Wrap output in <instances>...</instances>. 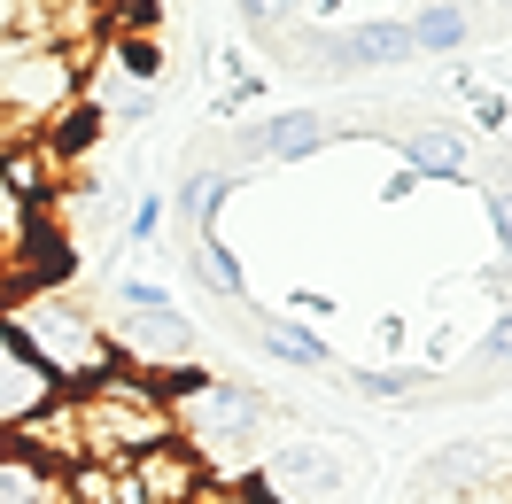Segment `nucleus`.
Listing matches in <instances>:
<instances>
[{
  "instance_id": "9b49d317",
  "label": "nucleus",
  "mask_w": 512,
  "mask_h": 504,
  "mask_svg": "<svg viewBox=\"0 0 512 504\" xmlns=\"http://www.w3.org/2000/svg\"><path fill=\"white\" fill-rule=\"evenodd\" d=\"M256 349H264V357H280V365H303V373H334L326 334L295 326V318H256Z\"/></svg>"
},
{
  "instance_id": "aec40b11",
  "label": "nucleus",
  "mask_w": 512,
  "mask_h": 504,
  "mask_svg": "<svg viewBox=\"0 0 512 504\" xmlns=\"http://www.w3.org/2000/svg\"><path fill=\"white\" fill-rule=\"evenodd\" d=\"M156 225H163V202H156V194H148V202L132 210V241H156Z\"/></svg>"
},
{
  "instance_id": "4468645a",
  "label": "nucleus",
  "mask_w": 512,
  "mask_h": 504,
  "mask_svg": "<svg viewBox=\"0 0 512 504\" xmlns=\"http://www.w3.org/2000/svg\"><path fill=\"white\" fill-rule=\"evenodd\" d=\"M0 504H63V473L32 466L16 450H0Z\"/></svg>"
},
{
  "instance_id": "5701e85b",
  "label": "nucleus",
  "mask_w": 512,
  "mask_h": 504,
  "mask_svg": "<svg viewBox=\"0 0 512 504\" xmlns=\"http://www.w3.org/2000/svg\"><path fill=\"white\" fill-rule=\"evenodd\" d=\"M505 8H512V0H505Z\"/></svg>"
},
{
  "instance_id": "9d476101",
  "label": "nucleus",
  "mask_w": 512,
  "mask_h": 504,
  "mask_svg": "<svg viewBox=\"0 0 512 504\" xmlns=\"http://www.w3.org/2000/svg\"><path fill=\"white\" fill-rule=\"evenodd\" d=\"M404 32H412L419 55H458V47L474 39V8H466V0H427V8L404 16Z\"/></svg>"
},
{
  "instance_id": "a211bd4d",
  "label": "nucleus",
  "mask_w": 512,
  "mask_h": 504,
  "mask_svg": "<svg viewBox=\"0 0 512 504\" xmlns=\"http://www.w3.org/2000/svg\"><path fill=\"white\" fill-rule=\"evenodd\" d=\"M481 357H489V365H512V311H497V326L481 334Z\"/></svg>"
},
{
  "instance_id": "423d86ee",
  "label": "nucleus",
  "mask_w": 512,
  "mask_h": 504,
  "mask_svg": "<svg viewBox=\"0 0 512 504\" xmlns=\"http://www.w3.org/2000/svg\"><path fill=\"white\" fill-rule=\"evenodd\" d=\"M256 481L280 489V504H342V489H350V473H342V458L326 442H280L256 466Z\"/></svg>"
},
{
  "instance_id": "39448f33",
  "label": "nucleus",
  "mask_w": 512,
  "mask_h": 504,
  "mask_svg": "<svg viewBox=\"0 0 512 504\" xmlns=\"http://www.w3.org/2000/svg\"><path fill=\"white\" fill-rule=\"evenodd\" d=\"M109 326V349L125 373H171V365H194V318L187 311H148V318H101Z\"/></svg>"
},
{
  "instance_id": "6ab92c4d",
  "label": "nucleus",
  "mask_w": 512,
  "mask_h": 504,
  "mask_svg": "<svg viewBox=\"0 0 512 504\" xmlns=\"http://www.w3.org/2000/svg\"><path fill=\"white\" fill-rule=\"evenodd\" d=\"M481 202H489V225H497V241H505V256H512V187H489Z\"/></svg>"
},
{
  "instance_id": "f257e3e1",
  "label": "nucleus",
  "mask_w": 512,
  "mask_h": 504,
  "mask_svg": "<svg viewBox=\"0 0 512 504\" xmlns=\"http://www.w3.org/2000/svg\"><path fill=\"white\" fill-rule=\"evenodd\" d=\"M0 342L16 349L32 373H47L63 396L94 388V380L117 373V349H109V326H101L86 303H70L63 287H39V295H16L8 318H0Z\"/></svg>"
},
{
  "instance_id": "0eeeda50",
  "label": "nucleus",
  "mask_w": 512,
  "mask_h": 504,
  "mask_svg": "<svg viewBox=\"0 0 512 504\" xmlns=\"http://www.w3.org/2000/svg\"><path fill=\"white\" fill-rule=\"evenodd\" d=\"M132 481H140V497H148V504H194V489H202L210 473H202V458H194L187 442L171 435V442H156V450L132 458Z\"/></svg>"
},
{
  "instance_id": "2eb2a0df",
  "label": "nucleus",
  "mask_w": 512,
  "mask_h": 504,
  "mask_svg": "<svg viewBox=\"0 0 512 504\" xmlns=\"http://www.w3.org/2000/svg\"><path fill=\"white\" fill-rule=\"evenodd\" d=\"M39 233H47V225H39V210L24 202V194H8V187H0V272H8V280H16V264L32 256Z\"/></svg>"
},
{
  "instance_id": "f3484780",
  "label": "nucleus",
  "mask_w": 512,
  "mask_h": 504,
  "mask_svg": "<svg viewBox=\"0 0 512 504\" xmlns=\"http://www.w3.org/2000/svg\"><path fill=\"white\" fill-rule=\"evenodd\" d=\"M241 8V24H249L256 39L264 32H288V24H303V0H233Z\"/></svg>"
},
{
  "instance_id": "ddd939ff",
  "label": "nucleus",
  "mask_w": 512,
  "mask_h": 504,
  "mask_svg": "<svg viewBox=\"0 0 512 504\" xmlns=\"http://www.w3.org/2000/svg\"><path fill=\"white\" fill-rule=\"evenodd\" d=\"M225 194H233V179H225V171H187V179H179V194H171V202H179V218H187L194 241H210V233H218Z\"/></svg>"
},
{
  "instance_id": "1a4fd4ad",
  "label": "nucleus",
  "mask_w": 512,
  "mask_h": 504,
  "mask_svg": "<svg viewBox=\"0 0 512 504\" xmlns=\"http://www.w3.org/2000/svg\"><path fill=\"white\" fill-rule=\"evenodd\" d=\"M342 388H350L357 404H427L435 373H427V365H350Z\"/></svg>"
},
{
  "instance_id": "4be33fe9",
  "label": "nucleus",
  "mask_w": 512,
  "mask_h": 504,
  "mask_svg": "<svg viewBox=\"0 0 512 504\" xmlns=\"http://www.w3.org/2000/svg\"><path fill=\"white\" fill-rule=\"evenodd\" d=\"M8 24H16V0H0V39H8Z\"/></svg>"
},
{
  "instance_id": "7ed1b4c3",
  "label": "nucleus",
  "mask_w": 512,
  "mask_h": 504,
  "mask_svg": "<svg viewBox=\"0 0 512 504\" xmlns=\"http://www.w3.org/2000/svg\"><path fill=\"white\" fill-rule=\"evenodd\" d=\"M171 419L187 450H225V442H256V427L272 419V396L249 380H202L187 404H171Z\"/></svg>"
},
{
  "instance_id": "f03ea898",
  "label": "nucleus",
  "mask_w": 512,
  "mask_h": 504,
  "mask_svg": "<svg viewBox=\"0 0 512 504\" xmlns=\"http://www.w3.org/2000/svg\"><path fill=\"white\" fill-rule=\"evenodd\" d=\"M179 435V419L163 404L156 388L140 373H117L94 380V388H78V442H86V466H132L140 450H156V442Z\"/></svg>"
},
{
  "instance_id": "6e6552de",
  "label": "nucleus",
  "mask_w": 512,
  "mask_h": 504,
  "mask_svg": "<svg viewBox=\"0 0 512 504\" xmlns=\"http://www.w3.org/2000/svg\"><path fill=\"white\" fill-rule=\"evenodd\" d=\"M404 171L466 187V179H474V148H466V132H458V125L427 117V125H412V132H404Z\"/></svg>"
},
{
  "instance_id": "f8f14e48",
  "label": "nucleus",
  "mask_w": 512,
  "mask_h": 504,
  "mask_svg": "<svg viewBox=\"0 0 512 504\" xmlns=\"http://www.w3.org/2000/svg\"><path fill=\"white\" fill-rule=\"evenodd\" d=\"M179 264H187V272L210 287V295H225V303H249V272L233 264V249H225L218 233H210V241H187V256H179Z\"/></svg>"
},
{
  "instance_id": "20e7f679",
  "label": "nucleus",
  "mask_w": 512,
  "mask_h": 504,
  "mask_svg": "<svg viewBox=\"0 0 512 504\" xmlns=\"http://www.w3.org/2000/svg\"><path fill=\"white\" fill-rule=\"evenodd\" d=\"M342 140V125L326 117V109H280V117H256V125L233 132V163H225V179H241V171H256V163H303L319 156V148H334Z\"/></svg>"
},
{
  "instance_id": "412c9836",
  "label": "nucleus",
  "mask_w": 512,
  "mask_h": 504,
  "mask_svg": "<svg viewBox=\"0 0 512 504\" xmlns=\"http://www.w3.org/2000/svg\"><path fill=\"white\" fill-rule=\"evenodd\" d=\"M419 194V171H388L381 179V202H412Z\"/></svg>"
},
{
  "instance_id": "dca6fc26",
  "label": "nucleus",
  "mask_w": 512,
  "mask_h": 504,
  "mask_svg": "<svg viewBox=\"0 0 512 504\" xmlns=\"http://www.w3.org/2000/svg\"><path fill=\"white\" fill-rule=\"evenodd\" d=\"M117 303H125V311H179V303H171V287L163 280H148V272H117Z\"/></svg>"
}]
</instances>
